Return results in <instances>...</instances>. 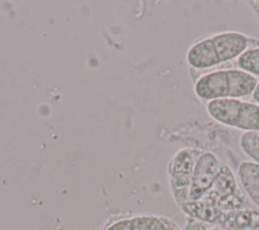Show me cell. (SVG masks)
<instances>
[{
    "label": "cell",
    "mask_w": 259,
    "mask_h": 230,
    "mask_svg": "<svg viewBox=\"0 0 259 230\" xmlns=\"http://www.w3.org/2000/svg\"><path fill=\"white\" fill-rule=\"evenodd\" d=\"M259 40L239 31H222L194 43L186 61L194 70H207L237 60L249 48H258Z\"/></svg>",
    "instance_id": "6da1fadb"
},
{
    "label": "cell",
    "mask_w": 259,
    "mask_h": 230,
    "mask_svg": "<svg viewBox=\"0 0 259 230\" xmlns=\"http://www.w3.org/2000/svg\"><path fill=\"white\" fill-rule=\"evenodd\" d=\"M258 82L257 77L239 68H223L200 75L194 82L193 90L204 102L225 98L240 99L252 95Z\"/></svg>",
    "instance_id": "7a4b0ae2"
},
{
    "label": "cell",
    "mask_w": 259,
    "mask_h": 230,
    "mask_svg": "<svg viewBox=\"0 0 259 230\" xmlns=\"http://www.w3.org/2000/svg\"><path fill=\"white\" fill-rule=\"evenodd\" d=\"M206 111L215 122L243 132H259V104L238 98L206 102Z\"/></svg>",
    "instance_id": "3957f363"
},
{
    "label": "cell",
    "mask_w": 259,
    "mask_h": 230,
    "mask_svg": "<svg viewBox=\"0 0 259 230\" xmlns=\"http://www.w3.org/2000/svg\"><path fill=\"white\" fill-rule=\"evenodd\" d=\"M201 150L183 148L179 150L169 163V182L175 202L180 206L188 201L191 178L195 162Z\"/></svg>",
    "instance_id": "277c9868"
},
{
    "label": "cell",
    "mask_w": 259,
    "mask_h": 230,
    "mask_svg": "<svg viewBox=\"0 0 259 230\" xmlns=\"http://www.w3.org/2000/svg\"><path fill=\"white\" fill-rule=\"evenodd\" d=\"M220 165L221 160L215 154L202 151L194 165L188 200H200L211 189Z\"/></svg>",
    "instance_id": "5b68a950"
},
{
    "label": "cell",
    "mask_w": 259,
    "mask_h": 230,
    "mask_svg": "<svg viewBox=\"0 0 259 230\" xmlns=\"http://www.w3.org/2000/svg\"><path fill=\"white\" fill-rule=\"evenodd\" d=\"M180 208L187 218H192L214 226H219L224 214V211L202 199L188 200L181 204Z\"/></svg>",
    "instance_id": "8992f818"
},
{
    "label": "cell",
    "mask_w": 259,
    "mask_h": 230,
    "mask_svg": "<svg viewBox=\"0 0 259 230\" xmlns=\"http://www.w3.org/2000/svg\"><path fill=\"white\" fill-rule=\"evenodd\" d=\"M219 227L226 230H249L259 228V211L244 208L224 212Z\"/></svg>",
    "instance_id": "52a82bcc"
},
{
    "label": "cell",
    "mask_w": 259,
    "mask_h": 230,
    "mask_svg": "<svg viewBox=\"0 0 259 230\" xmlns=\"http://www.w3.org/2000/svg\"><path fill=\"white\" fill-rule=\"evenodd\" d=\"M237 175L247 198L259 208V164L243 161L238 167Z\"/></svg>",
    "instance_id": "ba28073f"
},
{
    "label": "cell",
    "mask_w": 259,
    "mask_h": 230,
    "mask_svg": "<svg viewBox=\"0 0 259 230\" xmlns=\"http://www.w3.org/2000/svg\"><path fill=\"white\" fill-rule=\"evenodd\" d=\"M106 230H166L163 219L154 216H141L117 221Z\"/></svg>",
    "instance_id": "9c48e42d"
},
{
    "label": "cell",
    "mask_w": 259,
    "mask_h": 230,
    "mask_svg": "<svg viewBox=\"0 0 259 230\" xmlns=\"http://www.w3.org/2000/svg\"><path fill=\"white\" fill-rule=\"evenodd\" d=\"M209 191L220 197L229 196L240 191L233 170L222 161L213 185Z\"/></svg>",
    "instance_id": "30bf717a"
},
{
    "label": "cell",
    "mask_w": 259,
    "mask_h": 230,
    "mask_svg": "<svg viewBox=\"0 0 259 230\" xmlns=\"http://www.w3.org/2000/svg\"><path fill=\"white\" fill-rule=\"evenodd\" d=\"M237 67L255 77L259 76V47L249 48L237 60Z\"/></svg>",
    "instance_id": "8fae6325"
},
{
    "label": "cell",
    "mask_w": 259,
    "mask_h": 230,
    "mask_svg": "<svg viewBox=\"0 0 259 230\" xmlns=\"http://www.w3.org/2000/svg\"><path fill=\"white\" fill-rule=\"evenodd\" d=\"M241 150L255 163L259 164V133L244 132L239 141Z\"/></svg>",
    "instance_id": "7c38bea8"
},
{
    "label": "cell",
    "mask_w": 259,
    "mask_h": 230,
    "mask_svg": "<svg viewBox=\"0 0 259 230\" xmlns=\"http://www.w3.org/2000/svg\"><path fill=\"white\" fill-rule=\"evenodd\" d=\"M184 230H209V229L207 228L205 223L192 218H187V221L184 226Z\"/></svg>",
    "instance_id": "4fadbf2b"
},
{
    "label": "cell",
    "mask_w": 259,
    "mask_h": 230,
    "mask_svg": "<svg viewBox=\"0 0 259 230\" xmlns=\"http://www.w3.org/2000/svg\"><path fill=\"white\" fill-rule=\"evenodd\" d=\"M251 96H252L254 102L259 104V82H258V84H257V86H256V88H255V90H254V92L252 93Z\"/></svg>",
    "instance_id": "5bb4252c"
},
{
    "label": "cell",
    "mask_w": 259,
    "mask_h": 230,
    "mask_svg": "<svg viewBox=\"0 0 259 230\" xmlns=\"http://www.w3.org/2000/svg\"><path fill=\"white\" fill-rule=\"evenodd\" d=\"M209 230H226V229H224V228H222V227H219V226H213V227L210 228Z\"/></svg>",
    "instance_id": "9a60e30c"
},
{
    "label": "cell",
    "mask_w": 259,
    "mask_h": 230,
    "mask_svg": "<svg viewBox=\"0 0 259 230\" xmlns=\"http://www.w3.org/2000/svg\"><path fill=\"white\" fill-rule=\"evenodd\" d=\"M249 230H259V228H254V229H249Z\"/></svg>",
    "instance_id": "2e32d148"
},
{
    "label": "cell",
    "mask_w": 259,
    "mask_h": 230,
    "mask_svg": "<svg viewBox=\"0 0 259 230\" xmlns=\"http://www.w3.org/2000/svg\"><path fill=\"white\" fill-rule=\"evenodd\" d=\"M258 133H259V132H258Z\"/></svg>",
    "instance_id": "e0dca14e"
}]
</instances>
